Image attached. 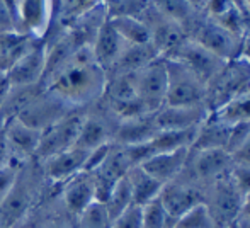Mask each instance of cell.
Listing matches in <instances>:
<instances>
[{
	"label": "cell",
	"mask_w": 250,
	"mask_h": 228,
	"mask_svg": "<svg viewBox=\"0 0 250 228\" xmlns=\"http://www.w3.org/2000/svg\"><path fill=\"white\" fill-rule=\"evenodd\" d=\"M85 111L72 109L70 113L62 116L58 121L53 123L51 126H48L46 129H43L36 159L43 162L56 153H62L75 146L79 133L82 129L83 121H85Z\"/></svg>",
	"instance_id": "3957f363"
},
{
	"label": "cell",
	"mask_w": 250,
	"mask_h": 228,
	"mask_svg": "<svg viewBox=\"0 0 250 228\" xmlns=\"http://www.w3.org/2000/svg\"><path fill=\"white\" fill-rule=\"evenodd\" d=\"M114 131L116 128H111V123H109V119L105 116L87 113L75 146L85 150V152H92L97 146L111 143Z\"/></svg>",
	"instance_id": "ffe728a7"
},
{
	"label": "cell",
	"mask_w": 250,
	"mask_h": 228,
	"mask_svg": "<svg viewBox=\"0 0 250 228\" xmlns=\"http://www.w3.org/2000/svg\"><path fill=\"white\" fill-rule=\"evenodd\" d=\"M131 186V194H133V205L136 206H145L150 201L157 199L160 196V191L164 187L162 182H158L157 179H153L148 172H145L140 166L129 169L126 174Z\"/></svg>",
	"instance_id": "7402d4cb"
},
{
	"label": "cell",
	"mask_w": 250,
	"mask_h": 228,
	"mask_svg": "<svg viewBox=\"0 0 250 228\" xmlns=\"http://www.w3.org/2000/svg\"><path fill=\"white\" fill-rule=\"evenodd\" d=\"M148 5H150V0H111L105 7H107L109 17H118V16L140 17Z\"/></svg>",
	"instance_id": "836d02e7"
},
{
	"label": "cell",
	"mask_w": 250,
	"mask_h": 228,
	"mask_svg": "<svg viewBox=\"0 0 250 228\" xmlns=\"http://www.w3.org/2000/svg\"><path fill=\"white\" fill-rule=\"evenodd\" d=\"M102 205L105 206V211H107L111 222L116 216L121 215L125 209H128L133 205V194H131V186H129L128 177H121L116 186L112 187V191L109 192L107 199H105Z\"/></svg>",
	"instance_id": "f1b7e54d"
},
{
	"label": "cell",
	"mask_w": 250,
	"mask_h": 228,
	"mask_svg": "<svg viewBox=\"0 0 250 228\" xmlns=\"http://www.w3.org/2000/svg\"><path fill=\"white\" fill-rule=\"evenodd\" d=\"M46 228H65L63 223H51V225H48Z\"/></svg>",
	"instance_id": "bcb514c9"
},
{
	"label": "cell",
	"mask_w": 250,
	"mask_h": 228,
	"mask_svg": "<svg viewBox=\"0 0 250 228\" xmlns=\"http://www.w3.org/2000/svg\"><path fill=\"white\" fill-rule=\"evenodd\" d=\"M172 228H218V225L206 203H199L179 216Z\"/></svg>",
	"instance_id": "4dcf8cb0"
},
{
	"label": "cell",
	"mask_w": 250,
	"mask_h": 228,
	"mask_svg": "<svg viewBox=\"0 0 250 228\" xmlns=\"http://www.w3.org/2000/svg\"><path fill=\"white\" fill-rule=\"evenodd\" d=\"M10 160L9 155V146H7V138H5V124L0 123V167H3Z\"/></svg>",
	"instance_id": "ab89813d"
},
{
	"label": "cell",
	"mask_w": 250,
	"mask_h": 228,
	"mask_svg": "<svg viewBox=\"0 0 250 228\" xmlns=\"http://www.w3.org/2000/svg\"><path fill=\"white\" fill-rule=\"evenodd\" d=\"M17 31L16 21L12 17V12L9 10V7L5 5L3 0H0V33H5V31Z\"/></svg>",
	"instance_id": "f35d334b"
},
{
	"label": "cell",
	"mask_w": 250,
	"mask_h": 228,
	"mask_svg": "<svg viewBox=\"0 0 250 228\" xmlns=\"http://www.w3.org/2000/svg\"><path fill=\"white\" fill-rule=\"evenodd\" d=\"M237 5V0H208V5L204 9V12H208V16L211 19H218L223 14H227L228 10H231Z\"/></svg>",
	"instance_id": "74e56055"
},
{
	"label": "cell",
	"mask_w": 250,
	"mask_h": 228,
	"mask_svg": "<svg viewBox=\"0 0 250 228\" xmlns=\"http://www.w3.org/2000/svg\"><path fill=\"white\" fill-rule=\"evenodd\" d=\"M204 192L199 187L192 184H184L179 182L177 179L168 184H164L160 191V203L164 205L165 211L168 213V216L172 218V222L179 218L181 215H184L188 209H191L192 206L204 203Z\"/></svg>",
	"instance_id": "7c38bea8"
},
{
	"label": "cell",
	"mask_w": 250,
	"mask_h": 228,
	"mask_svg": "<svg viewBox=\"0 0 250 228\" xmlns=\"http://www.w3.org/2000/svg\"><path fill=\"white\" fill-rule=\"evenodd\" d=\"M199 128V126H198ZM198 128L191 129H162L157 131V135L148 142L150 148L153 153L162 152H175V150L182 148H191L192 143L196 140V133Z\"/></svg>",
	"instance_id": "cb8c5ba5"
},
{
	"label": "cell",
	"mask_w": 250,
	"mask_h": 228,
	"mask_svg": "<svg viewBox=\"0 0 250 228\" xmlns=\"http://www.w3.org/2000/svg\"><path fill=\"white\" fill-rule=\"evenodd\" d=\"M87 157H89V152L79 148V146H72L65 152L56 153L50 159L43 160L44 179L51 181L53 184H65L68 179L83 170Z\"/></svg>",
	"instance_id": "9a60e30c"
},
{
	"label": "cell",
	"mask_w": 250,
	"mask_h": 228,
	"mask_svg": "<svg viewBox=\"0 0 250 228\" xmlns=\"http://www.w3.org/2000/svg\"><path fill=\"white\" fill-rule=\"evenodd\" d=\"M172 225L174 222L158 198L142 206V228H172Z\"/></svg>",
	"instance_id": "1f68e13d"
},
{
	"label": "cell",
	"mask_w": 250,
	"mask_h": 228,
	"mask_svg": "<svg viewBox=\"0 0 250 228\" xmlns=\"http://www.w3.org/2000/svg\"><path fill=\"white\" fill-rule=\"evenodd\" d=\"M158 53L155 51V48L150 44H128V48L125 50L123 57L119 58V62L114 65V68L109 73H136L142 68H145L146 65H150L151 62L158 60Z\"/></svg>",
	"instance_id": "603a6c76"
},
{
	"label": "cell",
	"mask_w": 250,
	"mask_h": 228,
	"mask_svg": "<svg viewBox=\"0 0 250 228\" xmlns=\"http://www.w3.org/2000/svg\"><path fill=\"white\" fill-rule=\"evenodd\" d=\"M77 220V228H111V218L99 201H94Z\"/></svg>",
	"instance_id": "d6a6232c"
},
{
	"label": "cell",
	"mask_w": 250,
	"mask_h": 228,
	"mask_svg": "<svg viewBox=\"0 0 250 228\" xmlns=\"http://www.w3.org/2000/svg\"><path fill=\"white\" fill-rule=\"evenodd\" d=\"M220 121L233 126L237 123L250 121V85L245 87L242 92H238L235 97H231L228 103H225L221 107L213 111Z\"/></svg>",
	"instance_id": "484cf974"
},
{
	"label": "cell",
	"mask_w": 250,
	"mask_h": 228,
	"mask_svg": "<svg viewBox=\"0 0 250 228\" xmlns=\"http://www.w3.org/2000/svg\"><path fill=\"white\" fill-rule=\"evenodd\" d=\"M165 66H167V99H165V106L208 107V85L203 80H199L191 70H188L175 60H165Z\"/></svg>",
	"instance_id": "7a4b0ae2"
},
{
	"label": "cell",
	"mask_w": 250,
	"mask_h": 228,
	"mask_svg": "<svg viewBox=\"0 0 250 228\" xmlns=\"http://www.w3.org/2000/svg\"><path fill=\"white\" fill-rule=\"evenodd\" d=\"M101 3V0H56V3L53 5V12H56L53 19H56V22L63 29H68L83 14H87Z\"/></svg>",
	"instance_id": "4316f807"
},
{
	"label": "cell",
	"mask_w": 250,
	"mask_h": 228,
	"mask_svg": "<svg viewBox=\"0 0 250 228\" xmlns=\"http://www.w3.org/2000/svg\"><path fill=\"white\" fill-rule=\"evenodd\" d=\"M208 116H209V109L206 106H192V107L164 106L158 113L151 114V118H153L155 128L158 131H162V129L198 128Z\"/></svg>",
	"instance_id": "ac0fdd59"
},
{
	"label": "cell",
	"mask_w": 250,
	"mask_h": 228,
	"mask_svg": "<svg viewBox=\"0 0 250 228\" xmlns=\"http://www.w3.org/2000/svg\"><path fill=\"white\" fill-rule=\"evenodd\" d=\"M51 0H21L17 9V31L33 38H46L51 24Z\"/></svg>",
	"instance_id": "4fadbf2b"
},
{
	"label": "cell",
	"mask_w": 250,
	"mask_h": 228,
	"mask_svg": "<svg viewBox=\"0 0 250 228\" xmlns=\"http://www.w3.org/2000/svg\"><path fill=\"white\" fill-rule=\"evenodd\" d=\"M233 159H235V162H237V164H245V166H250V138L247 140V143H245V145L242 146L237 153H235Z\"/></svg>",
	"instance_id": "b9f144b4"
},
{
	"label": "cell",
	"mask_w": 250,
	"mask_h": 228,
	"mask_svg": "<svg viewBox=\"0 0 250 228\" xmlns=\"http://www.w3.org/2000/svg\"><path fill=\"white\" fill-rule=\"evenodd\" d=\"M211 192H213V205H208V208H209L216 225H223L225 228L237 220L242 203H244V196L238 192V189L231 182L230 174L220 181L213 182Z\"/></svg>",
	"instance_id": "8fae6325"
},
{
	"label": "cell",
	"mask_w": 250,
	"mask_h": 228,
	"mask_svg": "<svg viewBox=\"0 0 250 228\" xmlns=\"http://www.w3.org/2000/svg\"><path fill=\"white\" fill-rule=\"evenodd\" d=\"M225 228H240V227L237 225V222H231L230 225H227V227H225Z\"/></svg>",
	"instance_id": "7dc6e473"
},
{
	"label": "cell",
	"mask_w": 250,
	"mask_h": 228,
	"mask_svg": "<svg viewBox=\"0 0 250 228\" xmlns=\"http://www.w3.org/2000/svg\"><path fill=\"white\" fill-rule=\"evenodd\" d=\"M237 218H238V220H242V222L250 223V194H247V196L244 198V203H242L240 213H238Z\"/></svg>",
	"instance_id": "ee69618b"
},
{
	"label": "cell",
	"mask_w": 250,
	"mask_h": 228,
	"mask_svg": "<svg viewBox=\"0 0 250 228\" xmlns=\"http://www.w3.org/2000/svg\"><path fill=\"white\" fill-rule=\"evenodd\" d=\"M105 80L107 73L96 62L90 44H82L56 66L41 85L72 109H82L101 101Z\"/></svg>",
	"instance_id": "6da1fadb"
},
{
	"label": "cell",
	"mask_w": 250,
	"mask_h": 228,
	"mask_svg": "<svg viewBox=\"0 0 250 228\" xmlns=\"http://www.w3.org/2000/svg\"><path fill=\"white\" fill-rule=\"evenodd\" d=\"M109 24L116 29V33L129 44H150L151 33L150 27L138 17L118 16L109 17Z\"/></svg>",
	"instance_id": "d4e9b609"
},
{
	"label": "cell",
	"mask_w": 250,
	"mask_h": 228,
	"mask_svg": "<svg viewBox=\"0 0 250 228\" xmlns=\"http://www.w3.org/2000/svg\"><path fill=\"white\" fill-rule=\"evenodd\" d=\"M230 179L244 198L250 194V166L235 162V166L230 170Z\"/></svg>",
	"instance_id": "8d00e7d4"
},
{
	"label": "cell",
	"mask_w": 250,
	"mask_h": 228,
	"mask_svg": "<svg viewBox=\"0 0 250 228\" xmlns=\"http://www.w3.org/2000/svg\"><path fill=\"white\" fill-rule=\"evenodd\" d=\"M189 38L225 63L233 62L240 55V38L231 34L230 31L225 29L221 24H218L211 17L198 21L194 24V34Z\"/></svg>",
	"instance_id": "5b68a950"
},
{
	"label": "cell",
	"mask_w": 250,
	"mask_h": 228,
	"mask_svg": "<svg viewBox=\"0 0 250 228\" xmlns=\"http://www.w3.org/2000/svg\"><path fill=\"white\" fill-rule=\"evenodd\" d=\"M44 68H46V41L43 38H36L5 73L12 87H26L41 83Z\"/></svg>",
	"instance_id": "52a82bcc"
},
{
	"label": "cell",
	"mask_w": 250,
	"mask_h": 228,
	"mask_svg": "<svg viewBox=\"0 0 250 228\" xmlns=\"http://www.w3.org/2000/svg\"><path fill=\"white\" fill-rule=\"evenodd\" d=\"M70 111H72V107L68 104H65L58 97L43 89L16 118L21 119L24 124L31 126L38 131H43Z\"/></svg>",
	"instance_id": "ba28073f"
},
{
	"label": "cell",
	"mask_w": 250,
	"mask_h": 228,
	"mask_svg": "<svg viewBox=\"0 0 250 228\" xmlns=\"http://www.w3.org/2000/svg\"><path fill=\"white\" fill-rule=\"evenodd\" d=\"M233 166V155L228 153L225 148L198 150V152L191 150L188 162V167H191L196 181L208 182V184H213V182L227 177Z\"/></svg>",
	"instance_id": "9c48e42d"
},
{
	"label": "cell",
	"mask_w": 250,
	"mask_h": 228,
	"mask_svg": "<svg viewBox=\"0 0 250 228\" xmlns=\"http://www.w3.org/2000/svg\"><path fill=\"white\" fill-rule=\"evenodd\" d=\"M186 2H188L196 12H204V9H206V5H208V0H186Z\"/></svg>",
	"instance_id": "f6af8a7d"
},
{
	"label": "cell",
	"mask_w": 250,
	"mask_h": 228,
	"mask_svg": "<svg viewBox=\"0 0 250 228\" xmlns=\"http://www.w3.org/2000/svg\"><path fill=\"white\" fill-rule=\"evenodd\" d=\"M128 44L129 43H126V41L116 33L114 27L109 24V17H107V21L102 24L97 36L94 38V43L90 44V48H92L96 62L99 63L101 68L107 73V72H111L116 63L119 62V58L123 57L125 50L128 48Z\"/></svg>",
	"instance_id": "e0dca14e"
},
{
	"label": "cell",
	"mask_w": 250,
	"mask_h": 228,
	"mask_svg": "<svg viewBox=\"0 0 250 228\" xmlns=\"http://www.w3.org/2000/svg\"><path fill=\"white\" fill-rule=\"evenodd\" d=\"M34 40L36 38H33L31 34L21 33V31L16 29L0 33V57L5 58L12 65L33 44Z\"/></svg>",
	"instance_id": "83f0119b"
},
{
	"label": "cell",
	"mask_w": 250,
	"mask_h": 228,
	"mask_svg": "<svg viewBox=\"0 0 250 228\" xmlns=\"http://www.w3.org/2000/svg\"><path fill=\"white\" fill-rule=\"evenodd\" d=\"M3 124H5V138L10 160L17 164H27L33 159H36L41 131L24 124L17 118L7 119Z\"/></svg>",
	"instance_id": "30bf717a"
},
{
	"label": "cell",
	"mask_w": 250,
	"mask_h": 228,
	"mask_svg": "<svg viewBox=\"0 0 250 228\" xmlns=\"http://www.w3.org/2000/svg\"><path fill=\"white\" fill-rule=\"evenodd\" d=\"M165 60H175L181 65H184L188 70H191L199 80H203L206 85H209L216 75L225 68L227 63L221 62L220 58H216L213 53H209L208 50H204L201 44L196 43L191 38H186L181 44L177 46V50Z\"/></svg>",
	"instance_id": "8992f818"
},
{
	"label": "cell",
	"mask_w": 250,
	"mask_h": 228,
	"mask_svg": "<svg viewBox=\"0 0 250 228\" xmlns=\"http://www.w3.org/2000/svg\"><path fill=\"white\" fill-rule=\"evenodd\" d=\"M150 5L160 14L164 19L184 26L196 14V10L186 0H150Z\"/></svg>",
	"instance_id": "f546056e"
},
{
	"label": "cell",
	"mask_w": 250,
	"mask_h": 228,
	"mask_svg": "<svg viewBox=\"0 0 250 228\" xmlns=\"http://www.w3.org/2000/svg\"><path fill=\"white\" fill-rule=\"evenodd\" d=\"M10 90H12V85H10L9 79H7V73L0 72V109H2V106L5 104Z\"/></svg>",
	"instance_id": "60d3db41"
},
{
	"label": "cell",
	"mask_w": 250,
	"mask_h": 228,
	"mask_svg": "<svg viewBox=\"0 0 250 228\" xmlns=\"http://www.w3.org/2000/svg\"><path fill=\"white\" fill-rule=\"evenodd\" d=\"M189 155H191V148L153 153L140 167L145 172H148L151 177L157 179L158 182L168 184V182L179 179V175L186 170L189 162Z\"/></svg>",
	"instance_id": "2e32d148"
},
{
	"label": "cell",
	"mask_w": 250,
	"mask_h": 228,
	"mask_svg": "<svg viewBox=\"0 0 250 228\" xmlns=\"http://www.w3.org/2000/svg\"><path fill=\"white\" fill-rule=\"evenodd\" d=\"M158 129L153 124V118L151 114L136 116V118L123 119L116 126L114 136H112V143L123 146L129 145H143V143L151 142Z\"/></svg>",
	"instance_id": "d6986e66"
},
{
	"label": "cell",
	"mask_w": 250,
	"mask_h": 228,
	"mask_svg": "<svg viewBox=\"0 0 250 228\" xmlns=\"http://www.w3.org/2000/svg\"><path fill=\"white\" fill-rule=\"evenodd\" d=\"M230 131H231L230 124L220 121L213 113H209V116L199 124L198 133H196V140H194V143H192L191 150L192 152H198V150H209V148H225L227 150Z\"/></svg>",
	"instance_id": "44dd1931"
},
{
	"label": "cell",
	"mask_w": 250,
	"mask_h": 228,
	"mask_svg": "<svg viewBox=\"0 0 250 228\" xmlns=\"http://www.w3.org/2000/svg\"><path fill=\"white\" fill-rule=\"evenodd\" d=\"M238 58H240L242 62H245L250 66V34H245V36L242 38L240 55H238Z\"/></svg>",
	"instance_id": "7bdbcfd3"
},
{
	"label": "cell",
	"mask_w": 250,
	"mask_h": 228,
	"mask_svg": "<svg viewBox=\"0 0 250 228\" xmlns=\"http://www.w3.org/2000/svg\"><path fill=\"white\" fill-rule=\"evenodd\" d=\"M111 228H142V206L131 205L112 220Z\"/></svg>",
	"instance_id": "d590c367"
},
{
	"label": "cell",
	"mask_w": 250,
	"mask_h": 228,
	"mask_svg": "<svg viewBox=\"0 0 250 228\" xmlns=\"http://www.w3.org/2000/svg\"><path fill=\"white\" fill-rule=\"evenodd\" d=\"M22 166L24 164H17L14 160H9L5 166L0 167V206L3 205V201L12 192L17 179H19V172L22 169Z\"/></svg>",
	"instance_id": "e575fe53"
},
{
	"label": "cell",
	"mask_w": 250,
	"mask_h": 228,
	"mask_svg": "<svg viewBox=\"0 0 250 228\" xmlns=\"http://www.w3.org/2000/svg\"><path fill=\"white\" fill-rule=\"evenodd\" d=\"M138 99L146 114H155L165 106L167 99V66L165 60L158 58L135 73Z\"/></svg>",
	"instance_id": "277c9868"
},
{
	"label": "cell",
	"mask_w": 250,
	"mask_h": 228,
	"mask_svg": "<svg viewBox=\"0 0 250 228\" xmlns=\"http://www.w3.org/2000/svg\"><path fill=\"white\" fill-rule=\"evenodd\" d=\"M62 199L70 215L80 216L96 201V186L92 172H79L72 179L62 184Z\"/></svg>",
	"instance_id": "5bb4252c"
}]
</instances>
